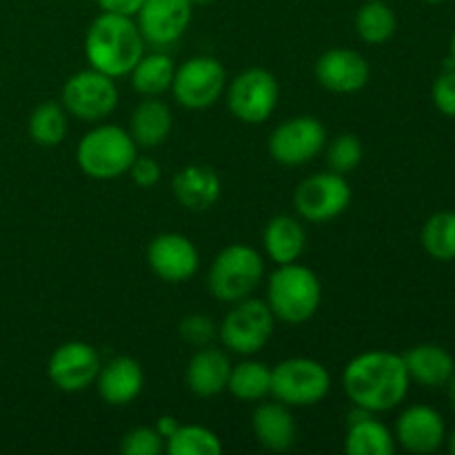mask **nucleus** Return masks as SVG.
Returning a JSON list of instances; mask_svg holds the SVG:
<instances>
[{
  "label": "nucleus",
  "instance_id": "c85d7f7f",
  "mask_svg": "<svg viewBox=\"0 0 455 455\" xmlns=\"http://www.w3.org/2000/svg\"><path fill=\"white\" fill-rule=\"evenodd\" d=\"M67 109L58 102H43L29 116V136L40 147H56L69 132Z\"/></svg>",
  "mask_w": 455,
  "mask_h": 455
},
{
  "label": "nucleus",
  "instance_id": "cd10ccee",
  "mask_svg": "<svg viewBox=\"0 0 455 455\" xmlns=\"http://www.w3.org/2000/svg\"><path fill=\"white\" fill-rule=\"evenodd\" d=\"M398 29L395 12L385 0H367L355 13V31L367 44H382L394 38Z\"/></svg>",
  "mask_w": 455,
  "mask_h": 455
},
{
  "label": "nucleus",
  "instance_id": "a19ab883",
  "mask_svg": "<svg viewBox=\"0 0 455 455\" xmlns=\"http://www.w3.org/2000/svg\"><path fill=\"white\" fill-rule=\"evenodd\" d=\"M447 444H449V451L455 455V429H453V434L447 438Z\"/></svg>",
  "mask_w": 455,
  "mask_h": 455
},
{
  "label": "nucleus",
  "instance_id": "39448f33",
  "mask_svg": "<svg viewBox=\"0 0 455 455\" xmlns=\"http://www.w3.org/2000/svg\"><path fill=\"white\" fill-rule=\"evenodd\" d=\"M265 275V262L258 249L235 243L222 249L212 262L207 287L218 302L234 305L253 296Z\"/></svg>",
  "mask_w": 455,
  "mask_h": 455
},
{
  "label": "nucleus",
  "instance_id": "58836bf2",
  "mask_svg": "<svg viewBox=\"0 0 455 455\" xmlns=\"http://www.w3.org/2000/svg\"><path fill=\"white\" fill-rule=\"evenodd\" d=\"M447 387H449V400H451V407H453V411H455V371H453V376L449 378Z\"/></svg>",
  "mask_w": 455,
  "mask_h": 455
},
{
  "label": "nucleus",
  "instance_id": "a878e982",
  "mask_svg": "<svg viewBox=\"0 0 455 455\" xmlns=\"http://www.w3.org/2000/svg\"><path fill=\"white\" fill-rule=\"evenodd\" d=\"M173 74H176V62L163 49H156L154 53H145L132 69V87L140 96H163L172 89Z\"/></svg>",
  "mask_w": 455,
  "mask_h": 455
},
{
  "label": "nucleus",
  "instance_id": "393cba45",
  "mask_svg": "<svg viewBox=\"0 0 455 455\" xmlns=\"http://www.w3.org/2000/svg\"><path fill=\"white\" fill-rule=\"evenodd\" d=\"M173 129L172 109L158 100V96H149L133 109L132 123H129V133L133 142L145 149L160 147L169 138Z\"/></svg>",
  "mask_w": 455,
  "mask_h": 455
},
{
  "label": "nucleus",
  "instance_id": "ddd939ff",
  "mask_svg": "<svg viewBox=\"0 0 455 455\" xmlns=\"http://www.w3.org/2000/svg\"><path fill=\"white\" fill-rule=\"evenodd\" d=\"M194 4L189 0H145L138 9V29L147 44L167 49L176 44L189 29Z\"/></svg>",
  "mask_w": 455,
  "mask_h": 455
},
{
  "label": "nucleus",
  "instance_id": "473e14b6",
  "mask_svg": "<svg viewBox=\"0 0 455 455\" xmlns=\"http://www.w3.org/2000/svg\"><path fill=\"white\" fill-rule=\"evenodd\" d=\"M164 451V438L156 427H136L127 431L120 443V453L124 455H160Z\"/></svg>",
  "mask_w": 455,
  "mask_h": 455
},
{
  "label": "nucleus",
  "instance_id": "bb28decb",
  "mask_svg": "<svg viewBox=\"0 0 455 455\" xmlns=\"http://www.w3.org/2000/svg\"><path fill=\"white\" fill-rule=\"evenodd\" d=\"M227 389L243 403H258L271 395V369L258 360H243L231 367Z\"/></svg>",
  "mask_w": 455,
  "mask_h": 455
},
{
  "label": "nucleus",
  "instance_id": "20e7f679",
  "mask_svg": "<svg viewBox=\"0 0 455 455\" xmlns=\"http://www.w3.org/2000/svg\"><path fill=\"white\" fill-rule=\"evenodd\" d=\"M138 156L132 133L118 124H98L80 138L76 163L93 180H116L124 176Z\"/></svg>",
  "mask_w": 455,
  "mask_h": 455
},
{
  "label": "nucleus",
  "instance_id": "f8f14e48",
  "mask_svg": "<svg viewBox=\"0 0 455 455\" xmlns=\"http://www.w3.org/2000/svg\"><path fill=\"white\" fill-rule=\"evenodd\" d=\"M327 129L314 116H293L280 123L269 136V154L284 167H300L323 154Z\"/></svg>",
  "mask_w": 455,
  "mask_h": 455
},
{
  "label": "nucleus",
  "instance_id": "7c9ffc66",
  "mask_svg": "<svg viewBox=\"0 0 455 455\" xmlns=\"http://www.w3.org/2000/svg\"><path fill=\"white\" fill-rule=\"evenodd\" d=\"M164 451L169 455H220L222 443L207 427L180 425L164 440Z\"/></svg>",
  "mask_w": 455,
  "mask_h": 455
},
{
  "label": "nucleus",
  "instance_id": "37998d69",
  "mask_svg": "<svg viewBox=\"0 0 455 455\" xmlns=\"http://www.w3.org/2000/svg\"><path fill=\"white\" fill-rule=\"evenodd\" d=\"M422 3H427V4H443V3H447V0H422Z\"/></svg>",
  "mask_w": 455,
  "mask_h": 455
},
{
  "label": "nucleus",
  "instance_id": "6ab92c4d",
  "mask_svg": "<svg viewBox=\"0 0 455 455\" xmlns=\"http://www.w3.org/2000/svg\"><path fill=\"white\" fill-rule=\"evenodd\" d=\"M231 367L234 364L222 349H216L212 345L200 347L187 364L185 382L191 394H196L198 398H213V395L227 391Z\"/></svg>",
  "mask_w": 455,
  "mask_h": 455
},
{
  "label": "nucleus",
  "instance_id": "5701e85b",
  "mask_svg": "<svg viewBox=\"0 0 455 455\" xmlns=\"http://www.w3.org/2000/svg\"><path fill=\"white\" fill-rule=\"evenodd\" d=\"M355 416H349V429L345 435V453L349 455H394L395 438L387 425L371 418V413L355 407Z\"/></svg>",
  "mask_w": 455,
  "mask_h": 455
},
{
  "label": "nucleus",
  "instance_id": "9d476101",
  "mask_svg": "<svg viewBox=\"0 0 455 455\" xmlns=\"http://www.w3.org/2000/svg\"><path fill=\"white\" fill-rule=\"evenodd\" d=\"M225 92L229 111L244 124H260L269 120L280 98L278 80L262 67L240 71Z\"/></svg>",
  "mask_w": 455,
  "mask_h": 455
},
{
  "label": "nucleus",
  "instance_id": "f704fd0d",
  "mask_svg": "<svg viewBox=\"0 0 455 455\" xmlns=\"http://www.w3.org/2000/svg\"><path fill=\"white\" fill-rule=\"evenodd\" d=\"M431 100L440 114L447 116V118H455V67L451 62H447V69L434 80Z\"/></svg>",
  "mask_w": 455,
  "mask_h": 455
},
{
  "label": "nucleus",
  "instance_id": "ea45409f",
  "mask_svg": "<svg viewBox=\"0 0 455 455\" xmlns=\"http://www.w3.org/2000/svg\"><path fill=\"white\" fill-rule=\"evenodd\" d=\"M449 62L455 67V31L451 36V43H449Z\"/></svg>",
  "mask_w": 455,
  "mask_h": 455
},
{
  "label": "nucleus",
  "instance_id": "c9c22d12",
  "mask_svg": "<svg viewBox=\"0 0 455 455\" xmlns=\"http://www.w3.org/2000/svg\"><path fill=\"white\" fill-rule=\"evenodd\" d=\"M127 173L138 187L151 189L154 185H158L160 176H163V169H160L158 160L149 158V156H136V160H133Z\"/></svg>",
  "mask_w": 455,
  "mask_h": 455
},
{
  "label": "nucleus",
  "instance_id": "dca6fc26",
  "mask_svg": "<svg viewBox=\"0 0 455 455\" xmlns=\"http://www.w3.org/2000/svg\"><path fill=\"white\" fill-rule=\"evenodd\" d=\"M395 444L409 453L429 455L447 443V425L438 409L429 404H411L395 420Z\"/></svg>",
  "mask_w": 455,
  "mask_h": 455
},
{
  "label": "nucleus",
  "instance_id": "72a5a7b5",
  "mask_svg": "<svg viewBox=\"0 0 455 455\" xmlns=\"http://www.w3.org/2000/svg\"><path fill=\"white\" fill-rule=\"evenodd\" d=\"M178 333H180L182 342H187L189 347H207L216 340L218 327L209 315L204 314H189L182 318L180 327H178Z\"/></svg>",
  "mask_w": 455,
  "mask_h": 455
},
{
  "label": "nucleus",
  "instance_id": "6e6552de",
  "mask_svg": "<svg viewBox=\"0 0 455 455\" xmlns=\"http://www.w3.org/2000/svg\"><path fill=\"white\" fill-rule=\"evenodd\" d=\"M67 114L83 123H100L118 107L116 78L98 69H83L71 76L60 93Z\"/></svg>",
  "mask_w": 455,
  "mask_h": 455
},
{
  "label": "nucleus",
  "instance_id": "7ed1b4c3",
  "mask_svg": "<svg viewBox=\"0 0 455 455\" xmlns=\"http://www.w3.org/2000/svg\"><path fill=\"white\" fill-rule=\"evenodd\" d=\"M323 302V284L314 269L298 262L278 265L267 283V305L275 320L302 324L314 318Z\"/></svg>",
  "mask_w": 455,
  "mask_h": 455
},
{
  "label": "nucleus",
  "instance_id": "f03ea898",
  "mask_svg": "<svg viewBox=\"0 0 455 455\" xmlns=\"http://www.w3.org/2000/svg\"><path fill=\"white\" fill-rule=\"evenodd\" d=\"M145 44L133 16L102 12L93 18L84 36V56L93 69L120 78L132 74L145 56Z\"/></svg>",
  "mask_w": 455,
  "mask_h": 455
},
{
  "label": "nucleus",
  "instance_id": "4468645a",
  "mask_svg": "<svg viewBox=\"0 0 455 455\" xmlns=\"http://www.w3.org/2000/svg\"><path fill=\"white\" fill-rule=\"evenodd\" d=\"M100 354L87 342L71 340L58 347L47 363V376L65 394H78L96 385L100 373Z\"/></svg>",
  "mask_w": 455,
  "mask_h": 455
},
{
  "label": "nucleus",
  "instance_id": "f3484780",
  "mask_svg": "<svg viewBox=\"0 0 455 455\" xmlns=\"http://www.w3.org/2000/svg\"><path fill=\"white\" fill-rule=\"evenodd\" d=\"M315 78L331 93L363 92L371 78V67L367 58L355 49L333 47L318 58L314 67Z\"/></svg>",
  "mask_w": 455,
  "mask_h": 455
},
{
  "label": "nucleus",
  "instance_id": "b1692460",
  "mask_svg": "<svg viewBox=\"0 0 455 455\" xmlns=\"http://www.w3.org/2000/svg\"><path fill=\"white\" fill-rule=\"evenodd\" d=\"M262 247L275 265L298 262L307 247V231L293 216H274L262 231Z\"/></svg>",
  "mask_w": 455,
  "mask_h": 455
},
{
  "label": "nucleus",
  "instance_id": "f257e3e1",
  "mask_svg": "<svg viewBox=\"0 0 455 455\" xmlns=\"http://www.w3.org/2000/svg\"><path fill=\"white\" fill-rule=\"evenodd\" d=\"M411 387L407 364L394 351H364L342 371V389L354 407L385 413L404 403Z\"/></svg>",
  "mask_w": 455,
  "mask_h": 455
},
{
  "label": "nucleus",
  "instance_id": "a211bd4d",
  "mask_svg": "<svg viewBox=\"0 0 455 455\" xmlns=\"http://www.w3.org/2000/svg\"><path fill=\"white\" fill-rule=\"evenodd\" d=\"M142 387H145V373L140 363L129 355L109 360L105 367H100L96 378L98 395L111 407L132 404L142 394Z\"/></svg>",
  "mask_w": 455,
  "mask_h": 455
},
{
  "label": "nucleus",
  "instance_id": "e433bc0d",
  "mask_svg": "<svg viewBox=\"0 0 455 455\" xmlns=\"http://www.w3.org/2000/svg\"><path fill=\"white\" fill-rule=\"evenodd\" d=\"M96 3L102 12L123 13V16H136L138 9L142 7L145 0H96Z\"/></svg>",
  "mask_w": 455,
  "mask_h": 455
},
{
  "label": "nucleus",
  "instance_id": "2eb2a0df",
  "mask_svg": "<svg viewBox=\"0 0 455 455\" xmlns=\"http://www.w3.org/2000/svg\"><path fill=\"white\" fill-rule=\"evenodd\" d=\"M147 265L163 283L180 284L198 274L200 253L187 235L160 234L147 247Z\"/></svg>",
  "mask_w": 455,
  "mask_h": 455
},
{
  "label": "nucleus",
  "instance_id": "4c0bfd02",
  "mask_svg": "<svg viewBox=\"0 0 455 455\" xmlns=\"http://www.w3.org/2000/svg\"><path fill=\"white\" fill-rule=\"evenodd\" d=\"M178 427H180V425H178L176 418H172V416H163L158 422H156V431H158V434L163 435L164 440H167L169 435H172L173 431L178 429Z\"/></svg>",
  "mask_w": 455,
  "mask_h": 455
},
{
  "label": "nucleus",
  "instance_id": "4be33fe9",
  "mask_svg": "<svg viewBox=\"0 0 455 455\" xmlns=\"http://www.w3.org/2000/svg\"><path fill=\"white\" fill-rule=\"evenodd\" d=\"M403 358L411 382H418L427 389L447 387L449 378L455 371L453 355L435 342H422V345L411 347L407 354H403Z\"/></svg>",
  "mask_w": 455,
  "mask_h": 455
},
{
  "label": "nucleus",
  "instance_id": "423d86ee",
  "mask_svg": "<svg viewBox=\"0 0 455 455\" xmlns=\"http://www.w3.org/2000/svg\"><path fill=\"white\" fill-rule=\"evenodd\" d=\"M331 389L327 367L311 358H287L271 369V395L287 407H314Z\"/></svg>",
  "mask_w": 455,
  "mask_h": 455
},
{
  "label": "nucleus",
  "instance_id": "9b49d317",
  "mask_svg": "<svg viewBox=\"0 0 455 455\" xmlns=\"http://www.w3.org/2000/svg\"><path fill=\"white\" fill-rule=\"evenodd\" d=\"M351 204V187L345 176L336 172L314 173L298 185L293 207L307 222H329L347 212Z\"/></svg>",
  "mask_w": 455,
  "mask_h": 455
},
{
  "label": "nucleus",
  "instance_id": "c756f323",
  "mask_svg": "<svg viewBox=\"0 0 455 455\" xmlns=\"http://www.w3.org/2000/svg\"><path fill=\"white\" fill-rule=\"evenodd\" d=\"M422 247L438 262L455 260V212H435L422 227Z\"/></svg>",
  "mask_w": 455,
  "mask_h": 455
},
{
  "label": "nucleus",
  "instance_id": "412c9836",
  "mask_svg": "<svg viewBox=\"0 0 455 455\" xmlns=\"http://www.w3.org/2000/svg\"><path fill=\"white\" fill-rule=\"evenodd\" d=\"M251 429L258 444H262L267 451L275 453L289 451L298 438L296 418L289 411L287 404L278 403V400L275 403H262L253 411Z\"/></svg>",
  "mask_w": 455,
  "mask_h": 455
},
{
  "label": "nucleus",
  "instance_id": "79ce46f5",
  "mask_svg": "<svg viewBox=\"0 0 455 455\" xmlns=\"http://www.w3.org/2000/svg\"><path fill=\"white\" fill-rule=\"evenodd\" d=\"M191 4H209V3H213V0H189Z\"/></svg>",
  "mask_w": 455,
  "mask_h": 455
},
{
  "label": "nucleus",
  "instance_id": "0eeeda50",
  "mask_svg": "<svg viewBox=\"0 0 455 455\" xmlns=\"http://www.w3.org/2000/svg\"><path fill=\"white\" fill-rule=\"evenodd\" d=\"M274 327L275 315L271 314L267 300L249 296L234 302L231 311L218 327V338L234 354L253 355L269 342Z\"/></svg>",
  "mask_w": 455,
  "mask_h": 455
},
{
  "label": "nucleus",
  "instance_id": "aec40b11",
  "mask_svg": "<svg viewBox=\"0 0 455 455\" xmlns=\"http://www.w3.org/2000/svg\"><path fill=\"white\" fill-rule=\"evenodd\" d=\"M173 196L189 212H207L220 198V176L207 164H187L173 176Z\"/></svg>",
  "mask_w": 455,
  "mask_h": 455
},
{
  "label": "nucleus",
  "instance_id": "1a4fd4ad",
  "mask_svg": "<svg viewBox=\"0 0 455 455\" xmlns=\"http://www.w3.org/2000/svg\"><path fill=\"white\" fill-rule=\"evenodd\" d=\"M227 89V71L218 58L194 56L176 67L172 92L180 107L203 111L216 105Z\"/></svg>",
  "mask_w": 455,
  "mask_h": 455
},
{
  "label": "nucleus",
  "instance_id": "2f4dec72",
  "mask_svg": "<svg viewBox=\"0 0 455 455\" xmlns=\"http://www.w3.org/2000/svg\"><path fill=\"white\" fill-rule=\"evenodd\" d=\"M364 147L358 136L354 133H340L333 138L329 145H324V158H327V167L331 172L347 176L354 172L360 163H363Z\"/></svg>",
  "mask_w": 455,
  "mask_h": 455
}]
</instances>
